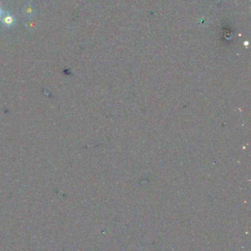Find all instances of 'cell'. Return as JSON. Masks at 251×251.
Masks as SVG:
<instances>
[{"label":"cell","mask_w":251,"mask_h":251,"mask_svg":"<svg viewBox=\"0 0 251 251\" xmlns=\"http://www.w3.org/2000/svg\"><path fill=\"white\" fill-rule=\"evenodd\" d=\"M3 22H4V24H5L6 26H11V25H12V24H13V22H14L13 18L12 17V16H5V17L4 18V19H3Z\"/></svg>","instance_id":"6da1fadb"},{"label":"cell","mask_w":251,"mask_h":251,"mask_svg":"<svg viewBox=\"0 0 251 251\" xmlns=\"http://www.w3.org/2000/svg\"><path fill=\"white\" fill-rule=\"evenodd\" d=\"M2 8H1V7H0V17H1V16H2Z\"/></svg>","instance_id":"7a4b0ae2"}]
</instances>
